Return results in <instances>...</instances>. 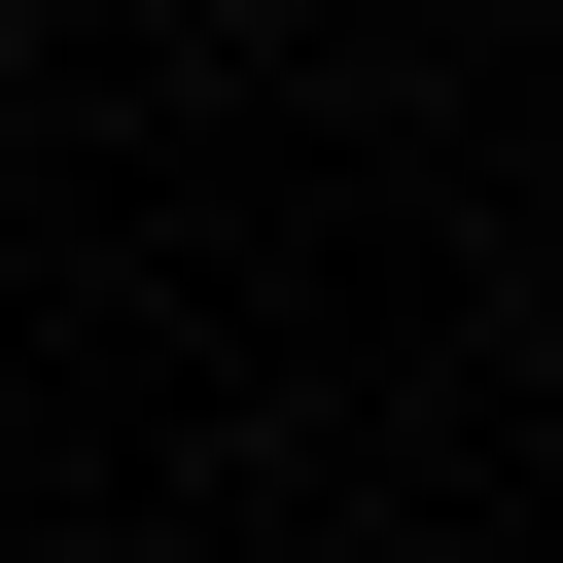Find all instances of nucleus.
Segmentation results:
<instances>
[{"label": "nucleus", "mask_w": 563, "mask_h": 563, "mask_svg": "<svg viewBox=\"0 0 563 563\" xmlns=\"http://www.w3.org/2000/svg\"><path fill=\"white\" fill-rule=\"evenodd\" d=\"M141 35H211V0H141Z\"/></svg>", "instance_id": "obj_1"}]
</instances>
